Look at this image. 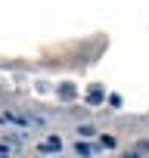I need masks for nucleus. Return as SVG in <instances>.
Masks as SVG:
<instances>
[{
    "label": "nucleus",
    "mask_w": 149,
    "mask_h": 158,
    "mask_svg": "<svg viewBox=\"0 0 149 158\" xmlns=\"http://www.w3.org/2000/svg\"><path fill=\"white\" fill-rule=\"evenodd\" d=\"M74 96H78V87L74 84H59V99L62 102H71Z\"/></svg>",
    "instance_id": "nucleus-3"
},
{
    "label": "nucleus",
    "mask_w": 149,
    "mask_h": 158,
    "mask_svg": "<svg viewBox=\"0 0 149 158\" xmlns=\"http://www.w3.org/2000/svg\"><path fill=\"white\" fill-rule=\"evenodd\" d=\"M121 158H143V155H140V152L134 149V152H127V155H121Z\"/></svg>",
    "instance_id": "nucleus-8"
},
{
    "label": "nucleus",
    "mask_w": 149,
    "mask_h": 158,
    "mask_svg": "<svg viewBox=\"0 0 149 158\" xmlns=\"http://www.w3.org/2000/svg\"><path fill=\"white\" fill-rule=\"evenodd\" d=\"M6 155H13V149H10L6 143H0V158H6Z\"/></svg>",
    "instance_id": "nucleus-7"
},
{
    "label": "nucleus",
    "mask_w": 149,
    "mask_h": 158,
    "mask_svg": "<svg viewBox=\"0 0 149 158\" xmlns=\"http://www.w3.org/2000/svg\"><path fill=\"white\" fill-rule=\"evenodd\" d=\"M78 133H81V136H93L96 130H93V124H81V127H78Z\"/></svg>",
    "instance_id": "nucleus-5"
},
{
    "label": "nucleus",
    "mask_w": 149,
    "mask_h": 158,
    "mask_svg": "<svg viewBox=\"0 0 149 158\" xmlns=\"http://www.w3.org/2000/svg\"><path fill=\"white\" fill-rule=\"evenodd\" d=\"M74 152H78V155H81V158H90V155H93V152H96V146H90V143H84V139H81V143H78V146H74Z\"/></svg>",
    "instance_id": "nucleus-4"
},
{
    "label": "nucleus",
    "mask_w": 149,
    "mask_h": 158,
    "mask_svg": "<svg viewBox=\"0 0 149 158\" xmlns=\"http://www.w3.org/2000/svg\"><path fill=\"white\" fill-rule=\"evenodd\" d=\"M100 146H106V149H115V136H100Z\"/></svg>",
    "instance_id": "nucleus-6"
},
{
    "label": "nucleus",
    "mask_w": 149,
    "mask_h": 158,
    "mask_svg": "<svg viewBox=\"0 0 149 158\" xmlns=\"http://www.w3.org/2000/svg\"><path fill=\"white\" fill-rule=\"evenodd\" d=\"M103 99H106V90H103L100 84H90V87H87V106H100Z\"/></svg>",
    "instance_id": "nucleus-1"
},
{
    "label": "nucleus",
    "mask_w": 149,
    "mask_h": 158,
    "mask_svg": "<svg viewBox=\"0 0 149 158\" xmlns=\"http://www.w3.org/2000/svg\"><path fill=\"white\" fill-rule=\"evenodd\" d=\"M59 146H62V139H59V136H53V139L40 143V146H37V152H40V155H56V152H59Z\"/></svg>",
    "instance_id": "nucleus-2"
}]
</instances>
